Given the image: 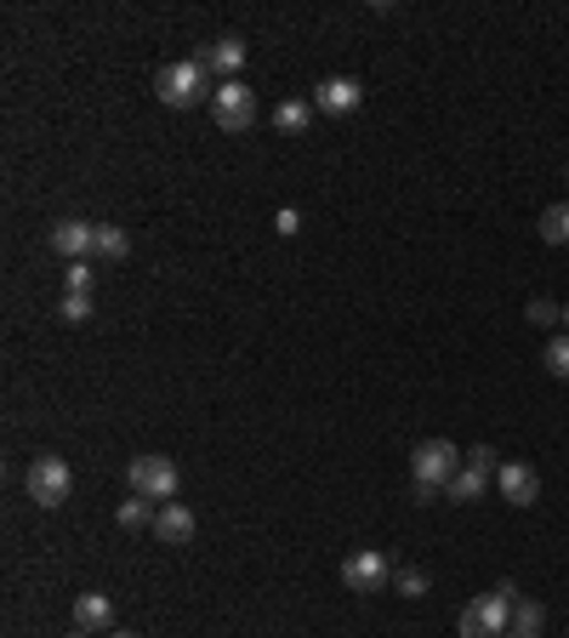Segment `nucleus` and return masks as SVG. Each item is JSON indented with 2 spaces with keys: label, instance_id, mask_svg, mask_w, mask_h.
<instances>
[{
  "label": "nucleus",
  "instance_id": "nucleus-31",
  "mask_svg": "<svg viewBox=\"0 0 569 638\" xmlns=\"http://www.w3.org/2000/svg\"><path fill=\"white\" fill-rule=\"evenodd\" d=\"M74 638H86V632H74Z\"/></svg>",
  "mask_w": 569,
  "mask_h": 638
},
{
  "label": "nucleus",
  "instance_id": "nucleus-15",
  "mask_svg": "<svg viewBox=\"0 0 569 638\" xmlns=\"http://www.w3.org/2000/svg\"><path fill=\"white\" fill-rule=\"evenodd\" d=\"M97 257H108V263H120L132 251V234L126 228H114V223H97V246H92Z\"/></svg>",
  "mask_w": 569,
  "mask_h": 638
},
{
  "label": "nucleus",
  "instance_id": "nucleus-21",
  "mask_svg": "<svg viewBox=\"0 0 569 638\" xmlns=\"http://www.w3.org/2000/svg\"><path fill=\"white\" fill-rule=\"evenodd\" d=\"M63 279H69V297H92V268L86 263H69Z\"/></svg>",
  "mask_w": 569,
  "mask_h": 638
},
{
  "label": "nucleus",
  "instance_id": "nucleus-18",
  "mask_svg": "<svg viewBox=\"0 0 569 638\" xmlns=\"http://www.w3.org/2000/svg\"><path fill=\"white\" fill-rule=\"evenodd\" d=\"M308 114H313V109H308L302 97H291V103H279V109H273V126H279V132H302V126H308Z\"/></svg>",
  "mask_w": 569,
  "mask_h": 638
},
{
  "label": "nucleus",
  "instance_id": "nucleus-22",
  "mask_svg": "<svg viewBox=\"0 0 569 638\" xmlns=\"http://www.w3.org/2000/svg\"><path fill=\"white\" fill-rule=\"evenodd\" d=\"M69 326H80V319H92V297H63V308H58Z\"/></svg>",
  "mask_w": 569,
  "mask_h": 638
},
{
  "label": "nucleus",
  "instance_id": "nucleus-24",
  "mask_svg": "<svg viewBox=\"0 0 569 638\" xmlns=\"http://www.w3.org/2000/svg\"><path fill=\"white\" fill-rule=\"evenodd\" d=\"M552 319H563V308H552L547 297H536L530 302V326H552Z\"/></svg>",
  "mask_w": 569,
  "mask_h": 638
},
{
  "label": "nucleus",
  "instance_id": "nucleus-32",
  "mask_svg": "<svg viewBox=\"0 0 569 638\" xmlns=\"http://www.w3.org/2000/svg\"><path fill=\"white\" fill-rule=\"evenodd\" d=\"M563 177H569V172H563Z\"/></svg>",
  "mask_w": 569,
  "mask_h": 638
},
{
  "label": "nucleus",
  "instance_id": "nucleus-30",
  "mask_svg": "<svg viewBox=\"0 0 569 638\" xmlns=\"http://www.w3.org/2000/svg\"><path fill=\"white\" fill-rule=\"evenodd\" d=\"M563 326H569V308H563Z\"/></svg>",
  "mask_w": 569,
  "mask_h": 638
},
{
  "label": "nucleus",
  "instance_id": "nucleus-1",
  "mask_svg": "<svg viewBox=\"0 0 569 638\" xmlns=\"http://www.w3.org/2000/svg\"><path fill=\"white\" fill-rule=\"evenodd\" d=\"M154 97L166 109H194V103H211L217 86H211V69L199 58H183V63H166L154 74Z\"/></svg>",
  "mask_w": 569,
  "mask_h": 638
},
{
  "label": "nucleus",
  "instance_id": "nucleus-6",
  "mask_svg": "<svg viewBox=\"0 0 569 638\" xmlns=\"http://www.w3.org/2000/svg\"><path fill=\"white\" fill-rule=\"evenodd\" d=\"M126 478H132V491H137V496H148V502H172V496H177V485H183V473H177V462H172V456H137Z\"/></svg>",
  "mask_w": 569,
  "mask_h": 638
},
{
  "label": "nucleus",
  "instance_id": "nucleus-25",
  "mask_svg": "<svg viewBox=\"0 0 569 638\" xmlns=\"http://www.w3.org/2000/svg\"><path fill=\"white\" fill-rule=\"evenodd\" d=\"M273 223H279V234H297V228H302V217H297V212H291V206H284V212H279V217H273Z\"/></svg>",
  "mask_w": 569,
  "mask_h": 638
},
{
  "label": "nucleus",
  "instance_id": "nucleus-26",
  "mask_svg": "<svg viewBox=\"0 0 569 638\" xmlns=\"http://www.w3.org/2000/svg\"><path fill=\"white\" fill-rule=\"evenodd\" d=\"M490 456H496L490 445H478V451H467V462H473V467H484V473H490Z\"/></svg>",
  "mask_w": 569,
  "mask_h": 638
},
{
  "label": "nucleus",
  "instance_id": "nucleus-11",
  "mask_svg": "<svg viewBox=\"0 0 569 638\" xmlns=\"http://www.w3.org/2000/svg\"><path fill=\"white\" fill-rule=\"evenodd\" d=\"M154 536L172 542V547L194 542V513H188L183 502H159V507H154Z\"/></svg>",
  "mask_w": 569,
  "mask_h": 638
},
{
  "label": "nucleus",
  "instance_id": "nucleus-19",
  "mask_svg": "<svg viewBox=\"0 0 569 638\" xmlns=\"http://www.w3.org/2000/svg\"><path fill=\"white\" fill-rule=\"evenodd\" d=\"M120 525H126V531H143V525H154V513H148V496H132V502H120Z\"/></svg>",
  "mask_w": 569,
  "mask_h": 638
},
{
  "label": "nucleus",
  "instance_id": "nucleus-5",
  "mask_svg": "<svg viewBox=\"0 0 569 638\" xmlns=\"http://www.w3.org/2000/svg\"><path fill=\"white\" fill-rule=\"evenodd\" d=\"M211 120L223 132H251L257 126V92L246 86V80H223L217 97H211Z\"/></svg>",
  "mask_w": 569,
  "mask_h": 638
},
{
  "label": "nucleus",
  "instance_id": "nucleus-12",
  "mask_svg": "<svg viewBox=\"0 0 569 638\" xmlns=\"http://www.w3.org/2000/svg\"><path fill=\"white\" fill-rule=\"evenodd\" d=\"M108 627H114L108 593H80L74 598V632H108Z\"/></svg>",
  "mask_w": 569,
  "mask_h": 638
},
{
  "label": "nucleus",
  "instance_id": "nucleus-4",
  "mask_svg": "<svg viewBox=\"0 0 569 638\" xmlns=\"http://www.w3.org/2000/svg\"><path fill=\"white\" fill-rule=\"evenodd\" d=\"M462 473V451L451 445V439H422V445L411 451V478L416 485H451V478Z\"/></svg>",
  "mask_w": 569,
  "mask_h": 638
},
{
  "label": "nucleus",
  "instance_id": "nucleus-28",
  "mask_svg": "<svg viewBox=\"0 0 569 638\" xmlns=\"http://www.w3.org/2000/svg\"><path fill=\"white\" fill-rule=\"evenodd\" d=\"M507 638H536V632H507Z\"/></svg>",
  "mask_w": 569,
  "mask_h": 638
},
{
  "label": "nucleus",
  "instance_id": "nucleus-3",
  "mask_svg": "<svg viewBox=\"0 0 569 638\" xmlns=\"http://www.w3.org/2000/svg\"><path fill=\"white\" fill-rule=\"evenodd\" d=\"M23 485H29V502L34 507H63L69 502V491H74V473H69V462L63 456H34L29 462V473H23Z\"/></svg>",
  "mask_w": 569,
  "mask_h": 638
},
{
  "label": "nucleus",
  "instance_id": "nucleus-7",
  "mask_svg": "<svg viewBox=\"0 0 569 638\" xmlns=\"http://www.w3.org/2000/svg\"><path fill=\"white\" fill-rule=\"evenodd\" d=\"M342 582H348L353 593H382V587L393 582V565H387V553H376V547H364V553L342 558Z\"/></svg>",
  "mask_w": 569,
  "mask_h": 638
},
{
  "label": "nucleus",
  "instance_id": "nucleus-20",
  "mask_svg": "<svg viewBox=\"0 0 569 638\" xmlns=\"http://www.w3.org/2000/svg\"><path fill=\"white\" fill-rule=\"evenodd\" d=\"M541 359H547V371H552V377H569V337L547 342V353H541Z\"/></svg>",
  "mask_w": 569,
  "mask_h": 638
},
{
  "label": "nucleus",
  "instance_id": "nucleus-10",
  "mask_svg": "<svg viewBox=\"0 0 569 638\" xmlns=\"http://www.w3.org/2000/svg\"><path fill=\"white\" fill-rule=\"evenodd\" d=\"M501 496H507L513 507H536V496H541L536 467H530V462H507V467H501Z\"/></svg>",
  "mask_w": 569,
  "mask_h": 638
},
{
  "label": "nucleus",
  "instance_id": "nucleus-2",
  "mask_svg": "<svg viewBox=\"0 0 569 638\" xmlns=\"http://www.w3.org/2000/svg\"><path fill=\"white\" fill-rule=\"evenodd\" d=\"M513 598H518L513 582H501L496 593H478L473 605L462 610V638H507V627H513Z\"/></svg>",
  "mask_w": 569,
  "mask_h": 638
},
{
  "label": "nucleus",
  "instance_id": "nucleus-13",
  "mask_svg": "<svg viewBox=\"0 0 569 638\" xmlns=\"http://www.w3.org/2000/svg\"><path fill=\"white\" fill-rule=\"evenodd\" d=\"M199 63H206V69H217V74H234V69H246V40H217V47H206V52H199Z\"/></svg>",
  "mask_w": 569,
  "mask_h": 638
},
{
  "label": "nucleus",
  "instance_id": "nucleus-16",
  "mask_svg": "<svg viewBox=\"0 0 569 638\" xmlns=\"http://www.w3.org/2000/svg\"><path fill=\"white\" fill-rule=\"evenodd\" d=\"M541 621H547V610L536 605V598H513V627L507 632H536L541 638Z\"/></svg>",
  "mask_w": 569,
  "mask_h": 638
},
{
  "label": "nucleus",
  "instance_id": "nucleus-9",
  "mask_svg": "<svg viewBox=\"0 0 569 638\" xmlns=\"http://www.w3.org/2000/svg\"><path fill=\"white\" fill-rule=\"evenodd\" d=\"M52 246H58L63 257H74V263H86V251L97 246V223H74V217L52 223Z\"/></svg>",
  "mask_w": 569,
  "mask_h": 638
},
{
  "label": "nucleus",
  "instance_id": "nucleus-14",
  "mask_svg": "<svg viewBox=\"0 0 569 638\" xmlns=\"http://www.w3.org/2000/svg\"><path fill=\"white\" fill-rule=\"evenodd\" d=\"M484 491H490V473H484V467H462L456 478H451V485H444V496H451V502H478Z\"/></svg>",
  "mask_w": 569,
  "mask_h": 638
},
{
  "label": "nucleus",
  "instance_id": "nucleus-8",
  "mask_svg": "<svg viewBox=\"0 0 569 638\" xmlns=\"http://www.w3.org/2000/svg\"><path fill=\"white\" fill-rule=\"evenodd\" d=\"M359 80H348V74H331V80H319L313 86V109H324V114H353L359 109Z\"/></svg>",
  "mask_w": 569,
  "mask_h": 638
},
{
  "label": "nucleus",
  "instance_id": "nucleus-29",
  "mask_svg": "<svg viewBox=\"0 0 569 638\" xmlns=\"http://www.w3.org/2000/svg\"><path fill=\"white\" fill-rule=\"evenodd\" d=\"M114 638H137V632H114Z\"/></svg>",
  "mask_w": 569,
  "mask_h": 638
},
{
  "label": "nucleus",
  "instance_id": "nucleus-23",
  "mask_svg": "<svg viewBox=\"0 0 569 638\" xmlns=\"http://www.w3.org/2000/svg\"><path fill=\"white\" fill-rule=\"evenodd\" d=\"M399 593H404V598H422V593H427V576H422V570H399Z\"/></svg>",
  "mask_w": 569,
  "mask_h": 638
},
{
  "label": "nucleus",
  "instance_id": "nucleus-27",
  "mask_svg": "<svg viewBox=\"0 0 569 638\" xmlns=\"http://www.w3.org/2000/svg\"><path fill=\"white\" fill-rule=\"evenodd\" d=\"M411 496H416V502H422V507H427V502H433V496H438V485H416V478H411Z\"/></svg>",
  "mask_w": 569,
  "mask_h": 638
},
{
  "label": "nucleus",
  "instance_id": "nucleus-17",
  "mask_svg": "<svg viewBox=\"0 0 569 638\" xmlns=\"http://www.w3.org/2000/svg\"><path fill=\"white\" fill-rule=\"evenodd\" d=\"M541 239H547V246H569V199L541 212Z\"/></svg>",
  "mask_w": 569,
  "mask_h": 638
}]
</instances>
